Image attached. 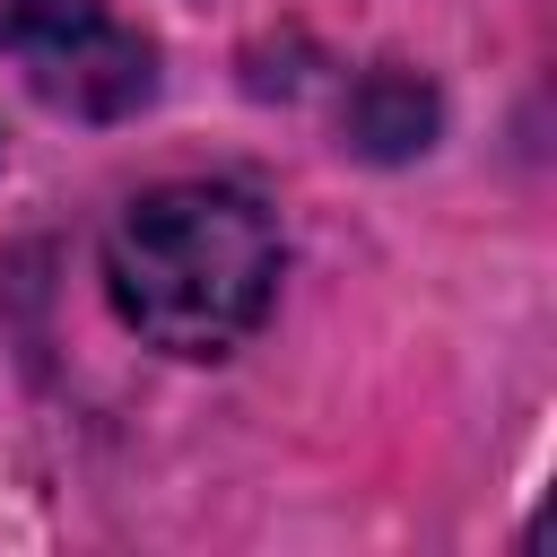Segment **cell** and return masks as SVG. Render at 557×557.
I'll use <instances>...</instances> for the list:
<instances>
[{
    "label": "cell",
    "instance_id": "6da1fadb",
    "mask_svg": "<svg viewBox=\"0 0 557 557\" xmlns=\"http://www.w3.org/2000/svg\"><path fill=\"white\" fill-rule=\"evenodd\" d=\"M113 313L165 357H226L278 296V226L235 183H157L104 235Z\"/></svg>",
    "mask_w": 557,
    "mask_h": 557
},
{
    "label": "cell",
    "instance_id": "7a4b0ae2",
    "mask_svg": "<svg viewBox=\"0 0 557 557\" xmlns=\"http://www.w3.org/2000/svg\"><path fill=\"white\" fill-rule=\"evenodd\" d=\"M0 52L70 122H122L157 96V44L113 0H0Z\"/></svg>",
    "mask_w": 557,
    "mask_h": 557
},
{
    "label": "cell",
    "instance_id": "3957f363",
    "mask_svg": "<svg viewBox=\"0 0 557 557\" xmlns=\"http://www.w3.org/2000/svg\"><path fill=\"white\" fill-rule=\"evenodd\" d=\"M339 131H348L357 157H418V148L435 139V87H426L418 70L383 61V70H366V78L348 87Z\"/></svg>",
    "mask_w": 557,
    "mask_h": 557
}]
</instances>
